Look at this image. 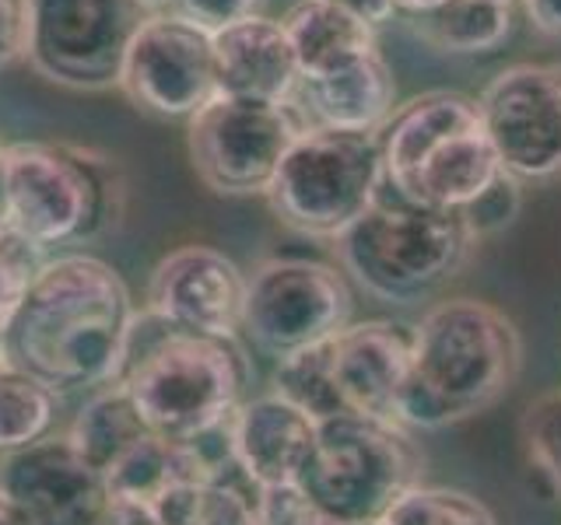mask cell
<instances>
[{"instance_id":"d590c367","label":"cell","mask_w":561,"mask_h":525,"mask_svg":"<svg viewBox=\"0 0 561 525\" xmlns=\"http://www.w3.org/2000/svg\"><path fill=\"white\" fill-rule=\"evenodd\" d=\"M393 4L408 14H425V11H435L438 4H446V0H393Z\"/></svg>"},{"instance_id":"60d3db41","label":"cell","mask_w":561,"mask_h":525,"mask_svg":"<svg viewBox=\"0 0 561 525\" xmlns=\"http://www.w3.org/2000/svg\"><path fill=\"white\" fill-rule=\"evenodd\" d=\"M0 228H4V218H0Z\"/></svg>"},{"instance_id":"4dcf8cb0","label":"cell","mask_w":561,"mask_h":525,"mask_svg":"<svg viewBox=\"0 0 561 525\" xmlns=\"http://www.w3.org/2000/svg\"><path fill=\"white\" fill-rule=\"evenodd\" d=\"M263 4H267V0H169L172 11H180L190 22H197L210 35L236 22H245V18L263 14Z\"/></svg>"},{"instance_id":"2e32d148","label":"cell","mask_w":561,"mask_h":525,"mask_svg":"<svg viewBox=\"0 0 561 525\" xmlns=\"http://www.w3.org/2000/svg\"><path fill=\"white\" fill-rule=\"evenodd\" d=\"M333 372L347 413L397 420L411 372V329L390 319L347 323L333 337Z\"/></svg>"},{"instance_id":"7a4b0ae2","label":"cell","mask_w":561,"mask_h":525,"mask_svg":"<svg viewBox=\"0 0 561 525\" xmlns=\"http://www.w3.org/2000/svg\"><path fill=\"white\" fill-rule=\"evenodd\" d=\"M523 340L508 315L473 298H449L411 329V372L397 424L438 431L484 413L513 389Z\"/></svg>"},{"instance_id":"9c48e42d","label":"cell","mask_w":561,"mask_h":525,"mask_svg":"<svg viewBox=\"0 0 561 525\" xmlns=\"http://www.w3.org/2000/svg\"><path fill=\"white\" fill-rule=\"evenodd\" d=\"M309 127L295 102L263 105L215 95L190 116L186 151L197 179L221 197H267L288 148Z\"/></svg>"},{"instance_id":"e575fe53","label":"cell","mask_w":561,"mask_h":525,"mask_svg":"<svg viewBox=\"0 0 561 525\" xmlns=\"http://www.w3.org/2000/svg\"><path fill=\"white\" fill-rule=\"evenodd\" d=\"M0 525H32V522L22 515V508H18L11 498L0 494Z\"/></svg>"},{"instance_id":"ba28073f","label":"cell","mask_w":561,"mask_h":525,"mask_svg":"<svg viewBox=\"0 0 561 525\" xmlns=\"http://www.w3.org/2000/svg\"><path fill=\"white\" fill-rule=\"evenodd\" d=\"M382 189V154L376 133L306 127L288 148L267 203L274 218L309 238H337Z\"/></svg>"},{"instance_id":"1f68e13d","label":"cell","mask_w":561,"mask_h":525,"mask_svg":"<svg viewBox=\"0 0 561 525\" xmlns=\"http://www.w3.org/2000/svg\"><path fill=\"white\" fill-rule=\"evenodd\" d=\"M28 0H0V70L28 57Z\"/></svg>"},{"instance_id":"ab89813d","label":"cell","mask_w":561,"mask_h":525,"mask_svg":"<svg viewBox=\"0 0 561 525\" xmlns=\"http://www.w3.org/2000/svg\"><path fill=\"white\" fill-rule=\"evenodd\" d=\"M365 525H382V522H365Z\"/></svg>"},{"instance_id":"603a6c76","label":"cell","mask_w":561,"mask_h":525,"mask_svg":"<svg viewBox=\"0 0 561 525\" xmlns=\"http://www.w3.org/2000/svg\"><path fill=\"white\" fill-rule=\"evenodd\" d=\"M414 32L446 52H491L513 32L508 0H446L435 11L414 14Z\"/></svg>"},{"instance_id":"f1b7e54d","label":"cell","mask_w":561,"mask_h":525,"mask_svg":"<svg viewBox=\"0 0 561 525\" xmlns=\"http://www.w3.org/2000/svg\"><path fill=\"white\" fill-rule=\"evenodd\" d=\"M519 203H523L519 179L502 168L499 179L491 183L470 207H463L460 214H463V221H467V228H470V235L481 242V238H488V235L502 232L505 224H513V218L519 214Z\"/></svg>"},{"instance_id":"836d02e7","label":"cell","mask_w":561,"mask_h":525,"mask_svg":"<svg viewBox=\"0 0 561 525\" xmlns=\"http://www.w3.org/2000/svg\"><path fill=\"white\" fill-rule=\"evenodd\" d=\"M537 32L561 39V0H523Z\"/></svg>"},{"instance_id":"74e56055","label":"cell","mask_w":561,"mask_h":525,"mask_svg":"<svg viewBox=\"0 0 561 525\" xmlns=\"http://www.w3.org/2000/svg\"><path fill=\"white\" fill-rule=\"evenodd\" d=\"M145 4H148L151 11H158V8H169V0H145Z\"/></svg>"},{"instance_id":"ac0fdd59","label":"cell","mask_w":561,"mask_h":525,"mask_svg":"<svg viewBox=\"0 0 561 525\" xmlns=\"http://www.w3.org/2000/svg\"><path fill=\"white\" fill-rule=\"evenodd\" d=\"M218 95L239 102L285 105L295 98L302 70L280 22L267 14L245 18L210 35Z\"/></svg>"},{"instance_id":"3957f363","label":"cell","mask_w":561,"mask_h":525,"mask_svg":"<svg viewBox=\"0 0 561 525\" xmlns=\"http://www.w3.org/2000/svg\"><path fill=\"white\" fill-rule=\"evenodd\" d=\"M116 382L158 438L190 445L232 424L245 402L250 361L236 340L172 329L140 308Z\"/></svg>"},{"instance_id":"d6a6232c","label":"cell","mask_w":561,"mask_h":525,"mask_svg":"<svg viewBox=\"0 0 561 525\" xmlns=\"http://www.w3.org/2000/svg\"><path fill=\"white\" fill-rule=\"evenodd\" d=\"M330 4H337V8H344L347 14L362 18V22H365V25H373V28L386 25V22L393 18V11H397L393 0H330Z\"/></svg>"},{"instance_id":"277c9868","label":"cell","mask_w":561,"mask_h":525,"mask_svg":"<svg viewBox=\"0 0 561 525\" xmlns=\"http://www.w3.org/2000/svg\"><path fill=\"white\" fill-rule=\"evenodd\" d=\"M123 172L110 154L67 140H18L0 162V218L43 249L113 232L123 214Z\"/></svg>"},{"instance_id":"ffe728a7","label":"cell","mask_w":561,"mask_h":525,"mask_svg":"<svg viewBox=\"0 0 561 525\" xmlns=\"http://www.w3.org/2000/svg\"><path fill=\"white\" fill-rule=\"evenodd\" d=\"M302 78H320L376 49V28L330 0H298L280 18Z\"/></svg>"},{"instance_id":"4316f807","label":"cell","mask_w":561,"mask_h":525,"mask_svg":"<svg viewBox=\"0 0 561 525\" xmlns=\"http://www.w3.org/2000/svg\"><path fill=\"white\" fill-rule=\"evenodd\" d=\"M46 267V249L25 238L14 228H0V319H8L18 312V305L25 302L28 288L35 284V277Z\"/></svg>"},{"instance_id":"6da1fadb","label":"cell","mask_w":561,"mask_h":525,"mask_svg":"<svg viewBox=\"0 0 561 525\" xmlns=\"http://www.w3.org/2000/svg\"><path fill=\"white\" fill-rule=\"evenodd\" d=\"M134 315L130 288L113 262L88 253L46 259L8 319V364L57 393H95L119 375Z\"/></svg>"},{"instance_id":"8992f818","label":"cell","mask_w":561,"mask_h":525,"mask_svg":"<svg viewBox=\"0 0 561 525\" xmlns=\"http://www.w3.org/2000/svg\"><path fill=\"white\" fill-rule=\"evenodd\" d=\"M473 242L460 210L417 207L379 189L376 203L333 238V249L365 294L411 305L463 270Z\"/></svg>"},{"instance_id":"83f0119b","label":"cell","mask_w":561,"mask_h":525,"mask_svg":"<svg viewBox=\"0 0 561 525\" xmlns=\"http://www.w3.org/2000/svg\"><path fill=\"white\" fill-rule=\"evenodd\" d=\"M523 442L534 466L561 494V389L530 402L523 417Z\"/></svg>"},{"instance_id":"d6986e66","label":"cell","mask_w":561,"mask_h":525,"mask_svg":"<svg viewBox=\"0 0 561 525\" xmlns=\"http://www.w3.org/2000/svg\"><path fill=\"white\" fill-rule=\"evenodd\" d=\"M309 127L344 133H379L393 116L397 81L382 52L373 49L330 74L302 78L291 98Z\"/></svg>"},{"instance_id":"8d00e7d4","label":"cell","mask_w":561,"mask_h":525,"mask_svg":"<svg viewBox=\"0 0 561 525\" xmlns=\"http://www.w3.org/2000/svg\"><path fill=\"white\" fill-rule=\"evenodd\" d=\"M0 364H8V350H4V319H0Z\"/></svg>"},{"instance_id":"8fae6325","label":"cell","mask_w":561,"mask_h":525,"mask_svg":"<svg viewBox=\"0 0 561 525\" xmlns=\"http://www.w3.org/2000/svg\"><path fill=\"white\" fill-rule=\"evenodd\" d=\"M28 63L53 84L102 92L119 84V67L140 22L145 0H28Z\"/></svg>"},{"instance_id":"d4e9b609","label":"cell","mask_w":561,"mask_h":525,"mask_svg":"<svg viewBox=\"0 0 561 525\" xmlns=\"http://www.w3.org/2000/svg\"><path fill=\"white\" fill-rule=\"evenodd\" d=\"M274 393L309 413L316 424L347 413L337 389V372H333V340L280 358L274 368Z\"/></svg>"},{"instance_id":"7402d4cb","label":"cell","mask_w":561,"mask_h":525,"mask_svg":"<svg viewBox=\"0 0 561 525\" xmlns=\"http://www.w3.org/2000/svg\"><path fill=\"white\" fill-rule=\"evenodd\" d=\"M239 466L232 463L207 483H186L154 501L158 525H260L256 487L250 480L236 483Z\"/></svg>"},{"instance_id":"30bf717a","label":"cell","mask_w":561,"mask_h":525,"mask_svg":"<svg viewBox=\"0 0 561 525\" xmlns=\"http://www.w3.org/2000/svg\"><path fill=\"white\" fill-rule=\"evenodd\" d=\"M355 298L330 262L280 256L245 273L242 332L256 350L288 358L295 350L333 340L351 323Z\"/></svg>"},{"instance_id":"e0dca14e","label":"cell","mask_w":561,"mask_h":525,"mask_svg":"<svg viewBox=\"0 0 561 525\" xmlns=\"http://www.w3.org/2000/svg\"><path fill=\"white\" fill-rule=\"evenodd\" d=\"M228 445L239 472L256 490L298 483L316 445V420L277 393L256 396L236 410Z\"/></svg>"},{"instance_id":"5bb4252c","label":"cell","mask_w":561,"mask_h":525,"mask_svg":"<svg viewBox=\"0 0 561 525\" xmlns=\"http://www.w3.org/2000/svg\"><path fill=\"white\" fill-rule=\"evenodd\" d=\"M0 494L32 525H99L110 508L105 477L88 466L67 438H43L0 455Z\"/></svg>"},{"instance_id":"cb8c5ba5","label":"cell","mask_w":561,"mask_h":525,"mask_svg":"<svg viewBox=\"0 0 561 525\" xmlns=\"http://www.w3.org/2000/svg\"><path fill=\"white\" fill-rule=\"evenodd\" d=\"M60 413V393L14 364H0V455L49 438Z\"/></svg>"},{"instance_id":"b9f144b4","label":"cell","mask_w":561,"mask_h":525,"mask_svg":"<svg viewBox=\"0 0 561 525\" xmlns=\"http://www.w3.org/2000/svg\"><path fill=\"white\" fill-rule=\"evenodd\" d=\"M508 4H513V0H508Z\"/></svg>"},{"instance_id":"484cf974","label":"cell","mask_w":561,"mask_h":525,"mask_svg":"<svg viewBox=\"0 0 561 525\" xmlns=\"http://www.w3.org/2000/svg\"><path fill=\"white\" fill-rule=\"evenodd\" d=\"M382 525H499V518L467 490L417 483L382 515Z\"/></svg>"},{"instance_id":"7c38bea8","label":"cell","mask_w":561,"mask_h":525,"mask_svg":"<svg viewBox=\"0 0 561 525\" xmlns=\"http://www.w3.org/2000/svg\"><path fill=\"white\" fill-rule=\"evenodd\" d=\"M116 88L140 113L190 119L218 95L210 32L172 8L151 11L127 46Z\"/></svg>"},{"instance_id":"f546056e","label":"cell","mask_w":561,"mask_h":525,"mask_svg":"<svg viewBox=\"0 0 561 525\" xmlns=\"http://www.w3.org/2000/svg\"><path fill=\"white\" fill-rule=\"evenodd\" d=\"M256 515L260 525H344L330 518L298 483L256 490Z\"/></svg>"},{"instance_id":"5b68a950","label":"cell","mask_w":561,"mask_h":525,"mask_svg":"<svg viewBox=\"0 0 561 525\" xmlns=\"http://www.w3.org/2000/svg\"><path fill=\"white\" fill-rule=\"evenodd\" d=\"M376 137L382 189L417 207L463 210L502 175L478 102L467 95H417L393 109Z\"/></svg>"},{"instance_id":"44dd1931","label":"cell","mask_w":561,"mask_h":525,"mask_svg":"<svg viewBox=\"0 0 561 525\" xmlns=\"http://www.w3.org/2000/svg\"><path fill=\"white\" fill-rule=\"evenodd\" d=\"M148 434L154 431L145 424V417L137 413L127 389H123L119 382H110L88 396V402L67 431V442L78 448V455L88 466H95L105 477V472H110L134 445L145 442Z\"/></svg>"},{"instance_id":"9a60e30c","label":"cell","mask_w":561,"mask_h":525,"mask_svg":"<svg viewBox=\"0 0 561 525\" xmlns=\"http://www.w3.org/2000/svg\"><path fill=\"white\" fill-rule=\"evenodd\" d=\"M245 273L215 245H180L148 280V312L172 329L236 340L242 326Z\"/></svg>"},{"instance_id":"f35d334b","label":"cell","mask_w":561,"mask_h":525,"mask_svg":"<svg viewBox=\"0 0 561 525\" xmlns=\"http://www.w3.org/2000/svg\"><path fill=\"white\" fill-rule=\"evenodd\" d=\"M0 162H4V144H0Z\"/></svg>"},{"instance_id":"52a82bcc","label":"cell","mask_w":561,"mask_h":525,"mask_svg":"<svg viewBox=\"0 0 561 525\" xmlns=\"http://www.w3.org/2000/svg\"><path fill=\"white\" fill-rule=\"evenodd\" d=\"M421 483V452L397 420L337 413L316 424V445L298 487L344 525L382 515Z\"/></svg>"},{"instance_id":"4fadbf2b","label":"cell","mask_w":561,"mask_h":525,"mask_svg":"<svg viewBox=\"0 0 561 525\" xmlns=\"http://www.w3.org/2000/svg\"><path fill=\"white\" fill-rule=\"evenodd\" d=\"M478 113L499 165L516 179L561 175V63H516L491 81Z\"/></svg>"}]
</instances>
